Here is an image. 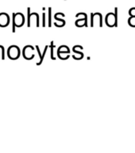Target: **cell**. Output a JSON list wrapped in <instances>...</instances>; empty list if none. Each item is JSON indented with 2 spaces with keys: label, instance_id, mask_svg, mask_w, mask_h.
I'll list each match as a JSON object with an SVG mask.
<instances>
[{
  "label": "cell",
  "instance_id": "cell-1",
  "mask_svg": "<svg viewBox=\"0 0 135 153\" xmlns=\"http://www.w3.org/2000/svg\"><path fill=\"white\" fill-rule=\"evenodd\" d=\"M106 23L108 26H115L116 20H115V15L113 13H109L106 16Z\"/></svg>",
  "mask_w": 135,
  "mask_h": 153
},
{
  "label": "cell",
  "instance_id": "cell-2",
  "mask_svg": "<svg viewBox=\"0 0 135 153\" xmlns=\"http://www.w3.org/2000/svg\"><path fill=\"white\" fill-rule=\"evenodd\" d=\"M10 58L11 59H16L19 56V49L16 46H14V50H13V47L9 48V53H8Z\"/></svg>",
  "mask_w": 135,
  "mask_h": 153
},
{
  "label": "cell",
  "instance_id": "cell-3",
  "mask_svg": "<svg viewBox=\"0 0 135 153\" xmlns=\"http://www.w3.org/2000/svg\"><path fill=\"white\" fill-rule=\"evenodd\" d=\"M76 26H87V19H80L76 22Z\"/></svg>",
  "mask_w": 135,
  "mask_h": 153
},
{
  "label": "cell",
  "instance_id": "cell-4",
  "mask_svg": "<svg viewBox=\"0 0 135 153\" xmlns=\"http://www.w3.org/2000/svg\"><path fill=\"white\" fill-rule=\"evenodd\" d=\"M129 24L131 25V26H134L135 27V16H131L128 19Z\"/></svg>",
  "mask_w": 135,
  "mask_h": 153
},
{
  "label": "cell",
  "instance_id": "cell-5",
  "mask_svg": "<svg viewBox=\"0 0 135 153\" xmlns=\"http://www.w3.org/2000/svg\"><path fill=\"white\" fill-rule=\"evenodd\" d=\"M53 48H54V45H53V42H52V43H51V58L52 60L55 59V57H53Z\"/></svg>",
  "mask_w": 135,
  "mask_h": 153
},
{
  "label": "cell",
  "instance_id": "cell-6",
  "mask_svg": "<svg viewBox=\"0 0 135 153\" xmlns=\"http://www.w3.org/2000/svg\"><path fill=\"white\" fill-rule=\"evenodd\" d=\"M129 14L131 16H135V8H131L129 11Z\"/></svg>",
  "mask_w": 135,
  "mask_h": 153
},
{
  "label": "cell",
  "instance_id": "cell-7",
  "mask_svg": "<svg viewBox=\"0 0 135 153\" xmlns=\"http://www.w3.org/2000/svg\"><path fill=\"white\" fill-rule=\"evenodd\" d=\"M30 8H28V26H30Z\"/></svg>",
  "mask_w": 135,
  "mask_h": 153
},
{
  "label": "cell",
  "instance_id": "cell-8",
  "mask_svg": "<svg viewBox=\"0 0 135 153\" xmlns=\"http://www.w3.org/2000/svg\"><path fill=\"white\" fill-rule=\"evenodd\" d=\"M49 26H51V8H49Z\"/></svg>",
  "mask_w": 135,
  "mask_h": 153
}]
</instances>
